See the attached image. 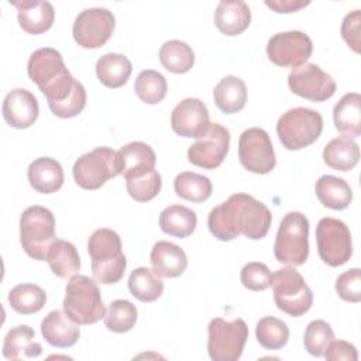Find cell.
<instances>
[{
	"label": "cell",
	"instance_id": "cell-1",
	"mask_svg": "<svg viewBox=\"0 0 361 361\" xmlns=\"http://www.w3.org/2000/svg\"><path fill=\"white\" fill-rule=\"evenodd\" d=\"M272 221L271 210L247 193H234L213 207L207 217L210 233L220 241H231L240 234L250 240L267 235Z\"/></svg>",
	"mask_w": 361,
	"mask_h": 361
},
{
	"label": "cell",
	"instance_id": "cell-3",
	"mask_svg": "<svg viewBox=\"0 0 361 361\" xmlns=\"http://www.w3.org/2000/svg\"><path fill=\"white\" fill-rule=\"evenodd\" d=\"M63 310L78 324H93L106 314L100 289L94 279L86 275H73L65 288Z\"/></svg>",
	"mask_w": 361,
	"mask_h": 361
},
{
	"label": "cell",
	"instance_id": "cell-18",
	"mask_svg": "<svg viewBox=\"0 0 361 361\" xmlns=\"http://www.w3.org/2000/svg\"><path fill=\"white\" fill-rule=\"evenodd\" d=\"M51 111L61 118H71L82 113L86 106V90L71 73L44 93Z\"/></svg>",
	"mask_w": 361,
	"mask_h": 361
},
{
	"label": "cell",
	"instance_id": "cell-41",
	"mask_svg": "<svg viewBox=\"0 0 361 361\" xmlns=\"http://www.w3.org/2000/svg\"><path fill=\"white\" fill-rule=\"evenodd\" d=\"M334 340L331 326L324 320H313L307 324L303 336V344L309 354L323 357L329 344Z\"/></svg>",
	"mask_w": 361,
	"mask_h": 361
},
{
	"label": "cell",
	"instance_id": "cell-44",
	"mask_svg": "<svg viewBox=\"0 0 361 361\" xmlns=\"http://www.w3.org/2000/svg\"><path fill=\"white\" fill-rule=\"evenodd\" d=\"M336 292L343 300L358 303L361 300V271L353 268L338 275L336 279Z\"/></svg>",
	"mask_w": 361,
	"mask_h": 361
},
{
	"label": "cell",
	"instance_id": "cell-15",
	"mask_svg": "<svg viewBox=\"0 0 361 361\" xmlns=\"http://www.w3.org/2000/svg\"><path fill=\"white\" fill-rule=\"evenodd\" d=\"M230 148V131L219 123H210L204 135L188 148V159L195 166L216 169L220 166Z\"/></svg>",
	"mask_w": 361,
	"mask_h": 361
},
{
	"label": "cell",
	"instance_id": "cell-33",
	"mask_svg": "<svg viewBox=\"0 0 361 361\" xmlns=\"http://www.w3.org/2000/svg\"><path fill=\"white\" fill-rule=\"evenodd\" d=\"M197 224V217L193 210L182 204H171L159 214V227L165 234L176 238L189 237Z\"/></svg>",
	"mask_w": 361,
	"mask_h": 361
},
{
	"label": "cell",
	"instance_id": "cell-23",
	"mask_svg": "<svg viewBox=\"0 0 361 361\" xmlns=\"http://www.w3.org/2000/svg\"><path fill=\"white\" fill-rule=\"evenodd\" d=\"M152 271L159 278L180 276L188 267V257L185 251L169 241H158L154 244L149 255Z\"/></svg>",
	"mask_w": 361,
	"mask_h": 361
},
{
	"label": "cell",
	"instance_id": "cell-4",
	"mask_svg": "<svg viewBox=\"0 0 361 361\" xmlns=\"http://www.w3.org/2000/svg\"><path fill=\"white\" fill-rule=\"evenodd\" d=\"M55 240L52 212L38 204L27 207L20 216V243L27 255L37 261H45Z\"/></svg>",
	"mask_w": 361,
	"mask_h": 361
},
{
	"label": "cell",
	"instance_id": "cell-10",
	"mask_svg": "<svg viewBox=\"0 0 361 361\" xmlns=\"http://www.w3.org/2000/svg\"><path fill=\"white\" fill-rule=\"evenodd\" d=\"M316 241L320 259L330 267L344 265L353 255L351 233L338 219H320L316 227Z\"/></svg>",
	"mask_w": 361,
	"mask_h": 361
},
{
	"label": "cell",
	"instance_id": "cell-35",
	"mask_svg": "<svg viewBox=\"0 0 361 361\" xmlns=\"http://www.w3.org/2000/svg\"><path fill=\"white\" fill-rule=\"evenodd\" d=\"M173 189L180 199L193 203H200L210 197L213 185L207 176L185 171L175 178Z\"/></svg>",
	"mask_w": 361,
	"mask_h": 361
},
{
	"label": "cell",
	"instance_id": "cell-9",
	"mask_svg": "<svg viewBox=\"0 0 361 361\" xmlns=\"http://www.w3.org/2000/svg\"><path fill=\"white\" fill-rule=\"evenodd\" d=\"M274 300L279 310L292 317L303 316L313 305L312 289L295 268H281L272 274Z\"/></svg>",
	"mask_w": 361,
	"mask_h": 361
},
{
	"label": "cell",
	"instance_id": "cell-19",
	"mask_svg": "<svg viewBox=\"0 0 361 361\" xmlns=\"http://www.w3.org/2000/svg\"><path fill=\"white\" fill-rule=\"evenodd\" d=\"M1 111L10 127L28 128L38 118V100L30 90L17 87L6 94Z\"/></svg>",
	"mask_w": 361,
	"mask_h": 361
},
{
	"label": "cell",
	"instance_id": "cell-30",
	"mask_svg": "<svg viewBox=\"0 0 361 361\" xmlns=\"http://www.w3.org/2000/svg\"><path fill=\"white\" fill-rule=\"evenodd\" d=\"M319 202L333 210H344L353 200V190L343 179L333 175H323L316 180L314 186Z\"/></svg>",
	"mask_w": 361,
	"mask_h": 361
},
{
	"label": "cell",
	"instance_id": "cell-12",
	"mask_svg": "<svg viewBox=\"0 0 361 361\" xmlns=\"http://www.w3.org/2000/svg\"><path fill=\"white\" fill-rule=\"evenodd\" d=\"M238 158L247 171L269 173L276 165V158L268 133L258 127L244 130L238 140Z\"/></svg>",
	"mask_w": 361,
	"mask_h": 361
},
{
	"label": "cell",
	"instance_id": "cell-7",
	"mask_svg": "<svg viewBox=\"0 0 361 361\" xmlns=\"http://www.w3.org/2000/svg\"><path fill=\"white\" fill-rule=\"evenodd\" d=\"M248 338V327L240 317H214L207 326V353L213 361H237Z\"/></svg>",
	"mask_w": 361,
	"mask_h": 361
},
{
	"label": "cell",
	"instance_id": "cell-29",
	"mask_svg": "<svg viewBox=\"0 0 361 361\" xmlns=\"http://www.w3.org/2000/svg\"><path fill=\"white\" fill-rule=\"evenodd\" d=\"M323 161L334 171H351L360 161L358 144L347 135L333 138L323 149Z\"/></svg>",
	"mask_w": 361,
	"mask_h": 361
},
{
	"label": "cell",
	"instance_id": "cell-27",
	"mask_svg": "<svg viewBox=\"0 0 361 361\" xmlns=\"http://www.w3.org/2000/svg\"><path fill=\"white\" fill-rule=\"evenodd\" d=\"M334 127L343 135L355 138L361 135V96L351 92L344 94L333 109Z\"/></svg>",
	"mask_w": 361,
	"mask_h": 361
},
{
	"label": "cell",
	"instance_id": "cell-21",
	"mask_svg": "<svg viewBox=\"0 0 361 361\" xmlns=\"http://www.w3.org/2000/svg\"><path fill=\"white\" fill-rule=\"evenodd\" d=\"M41 334L52 347L68 348L76 344L80 330L79 324L72 320L65 310H52L41 323Z\"/></svg>",
	"mask_w": 361,
	"mask_h": 361
},
{
	"label": "cell",
	"instance_id": "cell-14",
	"mask_svg": "<svg viewBox=\"0 0 361 361\" xmlns=\"http://www.w3.org/2000/svg\"><path fill=\"white\" fill-rule=\"evenodd\" d=\"M292 93L310 102H326L336 93V80L316 63H303L288 76Z\"/></svg>",
	"mask_w": 361,
	"mask_h": 361
},
{
	"label": "cell",
	"instance_id": "cell-22",
	"mask_svg": "<svg viewBox=\"0 0 361 361\" xmlns=\"http://www.w3.org/2000/svg\"><path fill=\"white\" fill-rule=\"evenodd\" d=\"M120 168L124 179L142 176L155 169L157 155L154 149L141 141H133L117 151Z\"/></svg>",
	"mask_w": 361,
	"mask_h": 361
},
{
	"label": "cell",
	"instance_id": "cell-32",
	"mask_svg": "<svg viewBox=\"0 0 361 361\" xmlns=\"http://www.w3.org/2000/svg\"><path fill=\"white\" fill-rule=\"evenodd\" d=\"M133 71L131 62L121 54L109 52L100 56L96 62L97 79L110 89L121 87L130 78Z\"/></svg>",
	"mask_w": 361,
	"mask_h": 361
},
{
	"label": "cell",
	"instance_id": "cell-13",
	"mask_svg": "<svg viewBox=\"0 0 361 361\" xmlns=\"http://www.w3.org/2000/svg\"><path fill=\"white\" fill-rule=\"evenodd\" d=\"M313 51L312 39L302 31L278 32L267 44L269 61L282 68H298L310 58Z\"/></svg>",
	"mask_w": 361,
	"mask_h": 361
},
{
	"label": "cell",
	"instance_id": "cell-36",
	"mask_svg": "<svg viewBox=\"0 0 361 361\" xmlns=\"http://www.w3.org/2000/svg\"><path fill=\"white\" fill-rule=\"evenodd\" d=\"M47 302V293L34 283H18L8 292V303L20 314L39 312Z\"/></svg>",
	"mask_w": 361,
	"mask_h": 361
},
{
	"label": "cell",
	"instance_id": "cell-31",
	"mask_svg": "<svg viewBox=\"0 0 361 361\" xmlns=\"http://www.w3.org/2000/svg\"><path fill=\"white\" fill-rule=\"evenodd\" d=\"M45 261L48 262L51 271L62 279L72 278L80 269V258L76 247L66 241L56 238L51 245Z\"/></svg>",
	"mask_w": 361,
	"mask_h": 361
},
{
	"label": "cell",
	"instance_id": "cell-11",
	"mask_svg": "<svg viewBox=\"0 0 361 361\" xmlns=\"http://www.w3.org/2000/svg\"><path fill=\"white\" fill-rule=\"evenodd\" d=\"M114 27L116 17L110 10L92 7L78 14L72 27V35L82 48L96 49L110 39Z\"/></svg>",
	"mask_w": 361,
	"mask_h": 361
},
{
	"label": "cell",
	"instance_id": "cell-6",
	"mask_svg": "<svg viewBox=\"0 0 361 361\" xmlns=\"http://www.w3.org/2000/svg\"><path fill=\"white\" fill-rule=\"evenodd\" d=\"M323 117L307 107H295L285 111L276 123V134L289 151L302 149L313 144L322 134Z\"/></svg>",
	"mask_w": 361,
	"mask_h": 361
},
{
	"label": "cell",
	"instance_id": "cell-34",
	"mask_svg": "<svg viewBox=\"0 0 361 361\" xmlns=\"http://www.w3.org/2000/svg\"><path fill=\"white\" fill-rule=\"evenodd\" d=\"M128 289L135 299L148 303L161 298L164 292V282L152 269L140 267L130 274Z\"/></svg>",
	"mask_w": 361,
	"mask_h": 361
},
{
	"label": "cell",
	"instance_id": "cell-28",
	"mask_svg": "<svg viewBox=\"0 0 361 361\" xmlns=\"http://www.w3.org/2000/svg\"><path fill=\"white\" fill-rule=\"evenodd\" d=\"M213 99L220 111L234 114L244 109L247 102V86L238 76H224L213 90Z\"/></svg>",
	"mask_w": 361,
	"mask_h": 361
},
{
	"label": "cell",
	"instance_id": "cell-17",
	"mask_svg": "<svg viewBox=\"0 0 361 361\" xmlns=\"http://www.w3.org/2000/svg\"><path fill=\"white\" fill-rule=\"evenodd\" d=\"M27 72L28 78L39 87L42 93L49 90L55 83L71 73L65 66L61 52L49 47L39 48L30 55Z\"/></svg>",
	"mask_w": 361,
	"mask_h": 361
},
{
	"label": "cell",
	"instance_id": "cell-26",
	"mask_svg": "<svg viewBox=\"0 0 361 361\" xmlns=\"http://www.w3.org/2000/svg\"><path fill=\"white\" fill-rule=\"evenodd\" d=\"M35 333L27 324L10 329L3 341V355L6 360L37 358L42 353V345L34 340Z\"/></svg>",
	"mask_w": 361,
	"mask_h": 361
},
{
	"label": "cell",
	"instance_id": "cell-43",
	"mask_svg": "<svg viewBox=\"0 0 361 361\" xmlns=\"http://www.w3.org/2000/svg\"><path fill=\"white\" fill-rule=\"evenodd\" d=\"M240 279H241V283L244 288L254 290V292H259V290H265L267 288L271 286L272 274L264 262L252 261L243 267Z\"/></svg>",
	"mask_w": 361,
	"mask_h": 361
},
{
	"label": "cell",
	"instance_id": "cell-8",
	"mask_svg": "<svg viewBox=\"0 0 361 361\" xmlns=\"http://www.w3.org/2000/svg\"><path fill=\"white\" fill-rule=\"evenodd\" d=\"M72 173L82 189L96 190L109 179L121 173L117 151L109 147H97L76 159Z\"/></svg>",
	"mask_w": 361,
	"mask_h": 361
},
{
	"label": "cell",
	"instance_id": "cell-37",
	"mask_svg": "<svg viewBox=\"0 0 361 361\" xmlns=\"http://www.w3.org/2000/svg\"><path fill=\"white\" fill-rule=\"evenodd\" d=\"M159 61L162 66L172 73H186L195 63V54L186 42L171 39L161 47Z\"/></svg>",
	"mask_w": 361,
	"mask_h": 361
},
{
	"label": "cell",
	"instance_id": "cell-42",
	"mask_svg": "<svg viewBox=\"0 0 361 361\" xmlns=\"http://www.w3.org/2000/svg\"><path fill=\"white\" fill-rule=\"evenodd\" d=\"M162 179L158 171H151L142 176L126 179V188L128 195L140 203L152 200L161 190Z\"/></svg>",
	"mask_w": 361,
	"mask_h": 361
},
{
	"label": "cell",
	"instance_id": "cell-25",
	"mask_svg": "<svg viewBox=\"0 0 361 361\" xmlns=\"http://www.w3.org/2000/svg\"><path fill=\"white\" fill-rule=\"evenodd\" d=\"M27 178L34 190L49 195L61 189L63 183V169L56 159L41 157L30 164Z\"/></svg>",
	"mask_w": 361,
	"mask_h": 361
},
{
	"label": "cell",
	"instance_id": "cell-5",
	"mask_svg": "<svg viewBox=\"0 0 361 361\" xmlns=\"http://www.w3.org/2000/svg\"><path fill=\"white\" fill-rule=\"evenodd\" d=\"M278 262L298 267L309 257V220L300 212H289L282 219L274 244Z\"/></svg>",
	"mask_w": 361,
	"mask_h": 361
},
{
	"label": "cell",
	"instance_id": "cell-16",
	"mask_svg": "<svg viewBox=\"0 0 361 361\" xmlns=\"http://www.w3.org/2000/svg\"><path fill=\"white\" fill-rule=\"evenodd\" d=\"M172 130L185 138H200L210 127V116L206 104L196 97L179 102L171 114Z\"/></svg>",
	"mask_w": 361,
	"mask_h": 361
},
{
	"label": "cell",
	"instance_id": "cell-46",
	"mask_svg": "<svg viewBox=\"0 0 361 361\" xmlns=\"http://www.w3.org/2000/svg\"><path fill=\"white\" fill-rule=\"evenodd\" d=\"M324 358L329 361H357L358 353L354 344L344 340H333L324 351Z\"/></svg>",
	"mask_w": 361,
	"mask_h": 361
},
{
	"label": "cell",
	"instance_id": "cell-24",
	"mask_svg": "<svg viewBox=\"0 0 361 361\" xmlns=\"http://www.w3.org/2000/svg\"><path fill=\"white\" fill-rule=\"evenodd\" d=\"M250 23L251 11L245 1L224 0L217 4L214 11V25L224 35H240L248 28Z\"/></svg>",
	"mask_w": 361,
	"mask_h": 361
},
{
	"label": "cell",
	"instance_id": "cell-40",
	"mask_svg": "<svg viewBox=\"0 0 361 361\" xmlns=\"http://www.w3.org/2000/svg\"><path fill=\"white\" fill-rule=\"evenodd\" d=\"M104 326L114 333L130 331L137 322V309L130 300H113L103 317Z\"/></svg>",
	"mask_w": 361,
	"mask_h": 361
},
{
	"label": "cell",
	"instance_id": "cell-39",
	"mask_svg": "<svg viewBox=\"0 0 361 361\" xmlns=\"http://www.w3.org/2000/svg\"><path fill=\"white\" fill-rule=\"evenodd\" d=\"M255 337L259 345L267 350H279L289 340V329L285 322L274 316L262 317L255 327Z\"/></svg>",
	"mask_w": 361,
	"mask_h": 361
},
{
	"label": "cell",
	"instance_id": "cell-2",
	"mask_svg": "<svg viewBox=\"0 0 361 361\" xmlns=\"http://www.w3.org/2000/svg\"><path fill=\"white\" fill-rule=\"evenodd\" d=\"M92 259L93 279L103 285L117 283L126 271L127 259L123 254L120 235L111 228H97L87 241Z\"/></svg>",
	"mask_w": 361,
	"mask_h": 361
},
{
	"label": "cell",
	"instance_id": "cell-45",
	"mask_svg": "<svg viewBox=\"0 0 361 361\" xmlns=\"http://www.w3.org/2000/svg\"><path fill=\"white\" fill-rule=\"evenodd\" d=\"M360 25H361V11L354 10L348 13L341 23V37L348 44V47L360 54Z\"/></svg>",
	"mask_w": 361,
	"mask_h": 361
},
{
	"label": "cell",
	"instance_id": "cell-47",
	"mask_svg": "<svg viewBox=\"0 0 361 361\" xmlns=\"http://www.w3.org/2000/svg\"><path fill=\"white\" fill-rule=\"evenodd\" d=\"M310 1L303 0H265V6L272 8L275 13H295L309 6Z\"/></svg>",
	"mask_w": 361,
	"mask_h": 361
},
{
	"label": "cell",
	"instance_id": "cell-20",
	"mask_svg": "<svg viewBox=\"0 0 361 361\" xmlns=\"http://www.w3.org/2000/svg\"><path fill=\"white\" fill-rule=\"evenodd\" d=\"M17 8V20L20 27L32 35L48 31L55 20V10L49 1L21 0L10 1Z\"/></svg>",
	"mask_w": 361,
	"mask_h": 361
},
{
	"label": "cell",
	"instance_id": "cell-38",
	"mask_svg": "<svg viewBox=\"0 0 361 361\" xmlns=\"http://www.w3.org/2000/svg\"><path fill=\"white\" fill-rule=\"evenodd\" d=\"M166 90L168 85L165 76L154 69L140 72L134 82L135 94L147 104H157L162 102L166 96Z\"/></svg>",
	"mask_w": 361,
	"mask_h": 361
}]
</instances>
